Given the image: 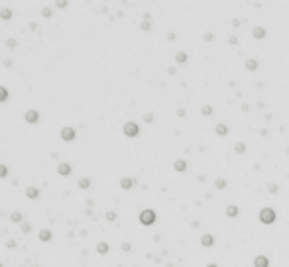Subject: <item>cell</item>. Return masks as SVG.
<instances>
[{
	"instance_id": "obj_11",
	"label": "cell",
	"mask_w": 289,
	"mask_h": 267,
	"mask_svg": "<svg viewBox=\"0 0 289 267\" xmlns=\"http://www.w3.org/2000/svg\"><path fill=\"white\" fill-rule=\"evenodd\" d=\"M38 238H40L41 242H51V238H53V234H51V230H47V228H43V230H40V234H38Z\"/></svg>"
},
{
	"instance_id": "obj_14",
	"label": "cell",
	"mask_w": 289,
	"mask_h": 267,
	"mask_svg": "<svg viewBox=\"0 0 289 267\" xmlns=\"http://www.w3.org/2000/svg\"><path fill=\"white\" fill-rule=\"evenodd\" d=\"M173 169H175V171H179V173L187 171V161H185V159H177V161L173 163Z\"/></svg>"
},
{
	"instance_id": "obj_31",
	"label": "cell",
	"mask_w": 289,
	"mask_h": 267,
	"mask_svg": "<svg viewBox=\"0 0 289 267\" xmlns=\"http://www.w3.org/2000/svg\"><path fill=\"white\" fill-rule=\"evenodd\" d=\"M104 216H106V220H108V222H114V220H116V212H114V210H108V212L104 214Z\"/></svg>"
},
{
	"instance_id": "obj_17",
	"label": "cell",
	"mask_w": 289,
	"mask_h": 267,
	"mask_svg": "<svg viewBox=\"0 0 289 267\" xmlns=\"http://www.w3.org/2000/svg\"><path fill=\"white\" fill-rule=\"evenodd\" d=\"M10 220H12V224H22V222H24V214L22 212H12Z\"/></svg>"
},
{
	"instance_id": "obj_10",
	"label": "cell",
	"mask_w": 289,
	"mask_h": 267,
	"mask_svg": "<svg viewBox=\"0 0 289 267\" xmlns=\"http://www.w3.org/2000/svg\"><path fill=\"white\" fill-rule=\"evenodd\" d=\"M201 246L203 248H212L214 246V238H212L211 234H203L201 236Z\"/></svg>"
},
{
	"instance_id": "obj_23",
	"label": "cell",
	"mask_w": 289,
	"mask_h": 267,
	"mask_svg": "<svg viewBox=\"0 0 289 267\" xmlns=\"http://www.w3.org/2000/svg\"><path fill=\"white\" fill-rule=\"evenodd\" d=\"M226 185H228V183H226V179H222V177H218V179L214 181V187H217V189H220V191H222V189H226Z\"/></svg>"
},
{
	"instance_id": "obj_34",
	"label": "cell",
	"mask_w": 289,
	"mask_h": 267,
	"mask_svg": "<svg viewBox=\"0 0 289 267\" xmlns=\"http://www.w3.org/2000/svg\"><path fill=\"white\" fill-rule=\"evenodd\" d=\"M140 28H142L144 32H150V29H152V24H150V22H142V24H140Z\"/></svg>"
},
{
	"instance_id": "obj_21",
	"label": "cell",
	"mask_w": 289,
	"mask_h": 267,
	"mask_svg": "<svg viewBox=\"0 0 289 267\" xmlns=\"http://www.w3.org/2000/svg\"><path fill=\"white\" fill-rule=\"evenodd\" d=\"M8 98H10L8 88H6V86H0V104H2V102H6Z\"/></svg>"
},
{
	"instance_id": "obj_30",
	"label": "cell",
	"mask_w": 289,
	"mask_h": 267,
	"mask_svg": "<svg viewBox=\"0 0 289 267\" xmlns=\"http://www.w3.org/2000/svg\"><path fill=\"white\" fill-rule=\"evenodd\" d=\"M277 191H279V187H277L276 183H270V185H268V192H271V195H276Z\"/></svg>"
},
{
	"instance_id": "obj_43",
	"label": "cell",
	"mask_w": 289,
	"mask_h": 267,
	"mask_svg": "<svg viewBox=\"0 0 289 267\" xmlns=\"http://www.w3.org/2000/svg\"><path fill=\"white\" fill-rule=\"evenodd\" d=\"M185 114H187V112H185V108H177V116H181V118H183Z\"/></svg>"
},
{
	"instance_id": "obj_19",
	"label": "cell",
	"mask_w": 289,
	"mask_h": 267,
	"mask_svg": "<svg viewBox=\"0 0 289 267\" xmlns=\"http://www.w3.org/2000/svg\"><path fill=\"white\" fill-rule=\"evenodd\" d=\"M79 189H83V191L91 189V179H88V177H81L79 179Z\"/></svg>"
},
{
	"instance_id": "obj_33",
	"label": "cell",
	"mask_w": 289,
	"mask_h": 267,
	"mask_svg": "<svg viewBox=\"0 0 289 267\" xmlns=\"http://www.w3.org/2000/svg\"><path fill=\"white\" fill-rule=\"evenodd\" d=\"M144 122H146V124H152V122H153V114H152V112L144 114Z\"/></svg>"
},
{
	"instance_id": "obj_41",
	"label": "cell",
	"mask_w": 289,
	"mask_h": 267,
	"mask_svg": "<svg viewBox=\"0 0 289 267\" xmlns=\"http://www.w3.org/2000/svg\"><path fill=\"white\" fill-rule=\"evenodd\" d=\"M175 38H177V35H175V32H169V34H167V39H169V41H173Z\"/></svg>"
},
{
	"instance_id": "obj_8",
	"label": "cell",
	"mask_w": 289,
	"mask_h": 267,
	"mask_svg": "<svg viewBox=\"0 0 289 267\" xmlns=\"http://www.w3.org/2000/svg\"><path fill=\"white\" fill-rule=\"evenodd\" d=\"M254 267H270V259L265 255H256L254 257Z\"/></svg>"
},
{
	"instance_id": "obj_20",
	"label": "cell",
	"mask_w": 289,
	"mask_h": 267,
	"mask_svg": "<svg viewBox=\"0 0 289 267\" xmlns=\"http://www.w3.org/2000/svg\"><path fill=\"white\" fill-rule=\"evenodd\" d=\"M258 67H260V63L256 59H246V71H256Z\"/></svg>"
},
{
	"instance_id": "obj_15",
	"label": "cell",
	"mask_w": 289,
	"mask_h": 267,
	"mask_svg": "<svg viewBox=\"0 0 289 267\" xmlns=\"http://www.w3.org/2000/svg\"><path fill=\"white\" fill-rule=\"evenodd\" d=\"M12 18H14V12H12L10 8H2V10H0V20L8 22V20H12Z\"/></svg>"
},
{
	"instance_id": "obj_12",
	"label": "cell",
	"mask_w": 289,
	"mask_h": 267,
	"mask_svg": "<svg viewBox=\"0 0 289 267\" xmlns=\"http://www.w3.org/2000/svg\"><path fill=\"white\" fill-rule=\"evenodd\" d=\"M26 196H28L29 200H35V198L40 196V189H38V187H28V189H26Z\"/></svg>"
},
{
	"instance_id": "obj_24",
	"label": "cell",
	"mask_w": 289,
	"mask_h": 267,
	"mask_svg": "<svg viewBox=\"0 0 289 267\" xmlns=\"http://www.w3.org/2000/svg\"><path fill=\"white\" fill-rule=\"evenodd\" d=\"M201 112H203V116H212V112H214V110H212V106H211V104H205V106L201 108Z\"/></svg>"
},
{
	"instance_id": "obj_42",
	"label": "cell",
	"mask_w": 289,
	"mask_h": 267,
	"mask_svg": "<svg viewBox=\"0 0 289 267\" xmlns=\"http://www.w3.org/2000/svg\"><path fill=\"white\" fill-rule=\"evenodd\" d=\"M152 20V14L150 12H144V22H150Z\"/></svg>"
},
{
	"instance_id": "obj_29",
	"label": "cell",
	"mask_w": 289,
	"mask_h": 267,
	"mask_svg": "<svg viewBox=\"0 0 289 267\" xmlns=\"http://www.w3.org/2000/svg\"><path fill=\"white\" fill-rule=\"evenodd\" d=\"M4 177H8V167L4 163H0V179H4Z\"/></svg>"
},
{
	"instance_id": "obj_4",
	"label": "cell",
	"mask_w": 289,
	"mask_h": 267,
	"mask_svg": "<svg viewBox=\"0 0 289 267\" xmlns=\"http://www.w3.org/2000/svg\"><path fill=\"white\" fill-rule=\"evenodd\" d=\"M59 138H61L63 142H75L77 130L73 128V126H65V128H61V132H59Z\"/></svg>"
},
{
	"instance_id": "obj_7",
	"label": "cell",
	"mask_w": 289,
	"mask_h": 267,
	"mask_svg": "<svg viewBox=\"0 0 289 267\" xmlns=\"http://www.w3.org/2000/svg\"><path fill=\"white\" fill-rule=\"evenodd\" d=\"M134 183H138V181L136 179H130V177H122V179H120V189L130 191L132 187H134Z\"/></svg>"
},
{
	"instance_id": "obj_40",
	"label": "cell",
	"mask_w": 289,
	"mask_h": 267,
	"mask_svg": "<svg viewBox=\"0 0 289 267\" xmlns=\"http://www.w3.org/2000/svg\"><path fill=\"white\" fill-rule=\"evenodd\" d=\"M2 65H4V67H12L14 63H12V59H4V61H2Z\"/></svg>"
},
{
	"instance_id": "obj_18",
	"label": "cell",
	"mask_w": 289,
	"mask_h": 267,
	"mask_svg": "<svg viewBox=\"0 0 289 267\" xmlns=\"http://www.w3.org/2000/svg\"><path fill=\"white\" fill-rule=\"evenodd\" d=\"M214 132H217V136H228V126L226 124H217Z\"/></svg>"
},
{
	"instance_id": "obj_45",
	"label": "cell",
	"mask_w": 289,
	"mask_h": 267,
	"mask_svg": "<svg viewBox=\"0 0 289 267\" xmlns=\"http://www.w3.org/2000/svg\"><path fill=\"white\" fill-rule=\"evenodd\" d=\"M167 73H169V75H175V73H177V69H175V67H169V69H167Z\"/></svg>"
},
{
	"instance_id": "obj_38",
	"label": "cell",
	"mask_w": 289,
	"mask_h": 267,
	"mask_svg": "<svg viewBox=\"0 0 289 267\" xmlns=\"http://www.w3.org/2000/svg\"><path fill=\"white\" fill-rule=\"evenodd\" d=\"M228 43H230V45H236V43H238V38H236V35H230V38H228Z\"/></svg>"
},
{
	"instance_id": "obj_46",
	"label": "cell",
	"mask_w": 289,
	"mask_h": 267,
	"mask_svg": "<svg viewBox=\"0 0 289 267\" xmlns=\"http://www.w3.org/2000/svg\"><path fill=\"white\" fill-rule=\"evenodd\" d=\"M206 267H218V265H214V263H209V265H206Z\"/></svg>"
},
{
	"instance_id": "obj_35",
	"label": "cell",
	"mask_w": 289,
	"mask_h": 267,
	"mask_svg": "<svg viewBox=\"0 0 289 267\" xmlns=\"http://www.w3.org/2000/svg\"><path fill=\"white\" fill-rule=\"evenodd\" d=\"M55 8H67V2H65V0H57V2H55Z\"/></svg>"
},
{
	"instance_id": "obj_22",
	"label": "cell",
	"mask_w": 289,
	"mask_h": 267,
	"mask_svg": "<svg viewBox=\"0 0 289 267\" xmlns=\"http://www.w3.org/2000/svg\"><path fill=\"white\" fill-rule=\"evenodd\" d=\"M187 59H189V55L185 53V51H179V53L175 55V61L179 63V65H183V63H187Z\"/></svg>"
},
{
	"instance_id": "obj_32",
	"label": "cell",
	"mask_w": 289,
	"mask_h": 267,
	"mask_svg": "<svg viewBox=\"0 0 289 267\" xmlns=\"http://www.w3.org/2000/svg\"><path fill=\"white\" fill-rule=\"evenodd\" d=\"M6 248H8V249H14V248H18V242L16 240H8V242H6Z\"/></svg>"
},
{
	"instance_id": "obj_47",
	"label": "cell",
	"mask_w": 289,
	"mask_h": 267,
	"mask_svg": "<svg viewBox=\"0 0 289 267\" xmlns=\"http://www.w3.org/2000/svg\"><path fill=\"white\" fill-rule=\"evenodd\" d=\"M0 267H4V263H2V261H0Z\"/></svg>"
},
{
	"instance_id": "obj_44",
	"label": "cell",
	"mask_w": 289,
	"mask_h": 267,
	"mask_svg": "<svg viewBox=\"0 0 289 267\" xmlns=\"http://www.w3.org/2000/svg\"><path fill=\"white\" fill-rule=\"evenodd\" d=\"M29 29H32V32H35V29H38V24H35V22H29Z\"/></svg>"
},
{
	"instance_id": "obj_2",
	"label": "cell",
	"mask_w": 289,
	"mask_h": 267,
	"mask_svg": "<svg viewBox=\"0 0 289 267\" xmlns=\"http://www.w3.org/2000/svg\"><path fill=\"white\" fill-rule=\"evenodd\" d=\"M155 218H158V214H155L152 208H146V210L140 212V224H144V226H152L155 222Z\"/></svg>"
},
{
	"instance_id": "obj_39",
	"label": "cell",
	"mask_w": 289,
	"mask_h": 267,
	"mask_svg": "<svg viewBox=\"0 0 289 267\" xmlns=\"http://www.w3.org/2000/svg\"><path fill=\"white\" fill-rule=\"evenodd\" d=\"M232 28H240V20L238 18H232Z\"/></svg>"
},
{
	"instance_id": "obj_1",
	"label": "cell",
	"mask_w": 289,
	"mask_h": 267,
	"mask_svg": "<svg viewBox=\"0 0 289 267\" xmlns=\"http://www.w3.org/2000/svg\"><path fill=\"white\" fill-rule=\"evenodd\" d=\"M122 134H124L126 138H138V136H140V126H138L136 122L128 120V122L122 126Z\"/></svg>"
},
{
	"instance_id": "obj_6",
	"label": "cell",
	"mask_w": 289,
	"mask_h": 267,
	"mask_svg": "<svg viewBox=\"0 0 289 267\" xmlns=\"http://www.w3.org/2000/svg\"><path fill=\"white\" fill-rule=\"evenodd\" d=\"M57 173L59 175H61V177H69L71 175V165H69V163H59V165H57Z\"/></svg>"
},
{
	"instance_id": "obj_13",
	"label": "cell",
	"mask_w": 289,
	"mask_h": 267,
	"mask_svg": "<svg viewBox=\"0 0 289 267\" xmlns=\"http://www.w3.org/2000/svg\"><path fill=\"white\" fill-rule=\"evenodd\" d=\"M252 35H254L256 39H264V38H265V28H262V26H256L254 29H252Z\"/></svg>"
},
{
	"instance_id": "obj_26",
	"label": "cell",
	"mask_w": 289,
	"mask_h": 267,
	"mask_svg": "<svg viewBox=\"0 0 289 267\" xmlns=\"http://www.w3.org/2000/svg\"><path fill=\"white\" fill-rule=\"evenodd\" d=\"M6 47H8V49H16L18 47V41L14 39V38H8V39H6Z\"/></svg>"
},
{
	"instance_id": "obj_27",
	"label": "cell",
	"mask_w": 289,
	"mask_h": 267,
	"mask_svg": "<svg viewBox=\"0 0 289 267\" xmlns=\"http://www.w3.org/2000/svg\"><path fill=\"white\" fill-rule=\"evenodd\" d=\"M234 151L236 153H244V151H246V144H242V142L234 144Z\"/></svg>"
},
{
	"instance_id": "obj_16",
	"label": "cell",
	"mask_w": 289,
	"mask_h": 267,
	"mask_svg": "<svg viewBox=\"0 0 289 267\" xmlns=\"http://www.w3.org/2000/svg\"><path fill=\"white\" fill-rule=\"evenodd\" d=\"M96 251H99L100 255H104V254H108V251H110V246H108L106 242H99V243H96Z\"/></svg>"
},
{
	"instance_id": "obj_5",
	"label": "cell",
	"mask_w": 289,
	"mask_h": 267,
	"mask_svg": "<svg viewBox=\"0 0 289 267\" xmlns=\"http://www.w3.org/2000/svg\"><path fill=\"white\" fill-rule=\"evenodd\" d=\"M24 120H26L29 126L38 124V122H40V112H38V110H34V108H29V110H26V114H24Z\"/></svg>"
},
{
	"instance_id": "obj_36",
	"label": "cell",
	"mask_w": 289,
	"mask_h": 267,
	"mask_svg": "<svg viewBox=\"0 0 289 267\" xmlns=\"http://www.w3.org/2000/svg\"><path fill=\"white\" fill-rule=\"evenodd\" d=\"M120 248H122V251H126V254H128V251H132V246H130L128 242H124V243H122Z\"/></svg>"
},
{
	"instance_id": "obj_37",
	"label": "cell",
	"mask_w": 289,
	"mask_h": 267,
	"mask_svg": "<svg viewBox=\"0 0 289 267\" xmlns=\"http://www.w3.org/2000/svg\"><path fill=\"white\" fill-rule=\"evenodd\" d=\"M203 38H205V41H209V43H211V41H212V39H214V35H212V34H211V32H206V34H205V35H203Z\"/></svg>"
},
{
	"instance_id": "obj_25",
	"label": "cell",
	"mask_w": 289,
	"mask_h": 267,
	"mask_svg": "<svg viewBox=\"0 0 289 267\" xmlns=\"http://www.w3.org/2000/svg\"><path fill=\"white\" fill-rule=\"evenodd\" d=\"M20 230H22L24 234H29V232H32V224H29V222H22V224H20Z\"/></svg>"
},
{
	"instance_id": "obj_3",
	"label": "cell",
	"mask_w": 289,
	"mask_h": 267,
	"mask_svg": "<svg viewBox=\"0 0 289 267\" xmlns=\"http://www.w3.org/2000/svg\"><path fill=\"white\" fill-rule=\"evenodd\" d=\"M260 222L262 224H273V222H276V210L270 208V206L262 208L260 210Z\"/></svg>"
},
{
	"instance_id": "obj_28",
	"label": "cell",
	"mask_w": 289,
	"mask_h": 267,
	"mask_svg": "<svg viewBox=\"0 0 289 267\" xmlns=\"http://www.w3.org/2000/svg\"><path fill=\"white\" fill-rule=\"evenodd\" d=\"M41 16L49 20L51 16H53V10H51V8H49V6H45V8H43V10H41Z\"/></svg>"
},
{
	"instance_id": "obj_9",
	"label": "cell",
	"mask_w": 289,
	"mask_h": 267,
	"mask_svg": "<svg viewBox=\"0 0 289 267\" xmlns=\"http://www.w3.org/2000/svg\"><path fill=\"white\" fill-rule=\"evenodd\" d=\"M224 214H226L228 218H236V216L240 214V208H238L236 204H228V206H226V210H224Z\"/></svg>"
}]
</instances>
